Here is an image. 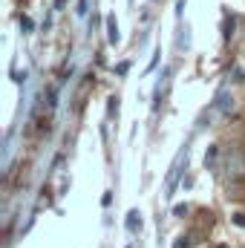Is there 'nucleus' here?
Wrapping results in <instances>:
<instances>
[{"instance_id":"1","label":"nucleus","mask_w":245,"mask_h":248,"mask_svg":"<svg viewBox=\"0 0 245 248\" xmlns=\"http://www.w3.org/2000/svg\"><path fill=\"white\" fill-rule=\"evenodd\" d=\"M184 162H187V144H184V150L179 153V159L173 162V168H170V173H168V196H173V190H176V182H179V176H182Z\"/></svg>"},{"instance_id":"2","label":"nucleus","mask_w":245,"mask_h":248,"mask_svg":"<svg viewBox=\"0 0 245 248\" xmlns=\"http://www.w3.org/2000/svg\"><path fill=\"white\" fill-rule=\"evenodd\" d=\"M216 110H219L222 116H228V113L234 110V95H231L228 90H219V93H216Z\"/></svg>"},{"instance_id":"3","label":"nucleus","mask_w":245,"mask_h":248,"mask_svg":"<svg viewBox=\"0 0 245 248\" xmlns=\"http://www.w3.org/2000/svg\"><path fill=\"white\" fill-rule=\"evenodd\" d=\"M107 41H110V46H116V44L122 41L119 23H116V15H107Z\"/></svg>"},{"instance_id":"4","label":"nucleus","mask_w":245,"mask_h":248,"mask_svg":"<svg viewBox=\"0 0 245 248\" xmlns=\"http://www.w3.org/2000/svg\"><path fill=\"white\" fill-rule=\"evenodd\" d=\"M124 228H127L130 234H138V231H141V214H138V211H130L127 219H124Z\"/></svg>"},{"instance_id":"5","label":"nucleus","mask_w":245,"mask_h":248,"mask_svg":"<svg viewBox=\"0 0 245 248\" xmlns=\"http://www.w3.org/2000/svg\"><path fill=\"white\" fill-rule=\"evenodd\" d=\"M234 29H237V17L234 15H225V41L234 38Z\"/></svg>"},{"instance_id":"6","label":"nucleus","mask_w":245,"mask_h":248,"mask_svg":"<svg viewBox=\"0 0 245 248\" xmlns=\"http://www.w3.org/2000/svg\"><path fill=\"white\" fill-rule=\"evenodd\" d=\"M20 29H23V35H29V32L35 29V23H32V17H26V15H23V17H20Z\"/></svg>"},{"instance_id":"7","label":"nucleus","mask_w":245,"mask_h":248,"mask_svg":"<svg viewBox=\"0 0 245 248\" xmlns=\"http://www.w3.org/2000/svg\"><path fill=\"white\" fill-rule=\"evenodd\" d=\"M173 248H190V237H179V240L173 243Z\"/></svg>"},{"instance_id":"8","label":"nucleus","mask_w":245,"mask_h":248,"mask_svg":"<svg viewBox=\"0 0 245 248\" xmlns=\"http://www.w3.org/2000/svg\"><path fill=\"white\" fill-rule=\"evenodd\" d=\"M187 214V205H173V217H184Z\"/></svg>"},{"instance_id":"9","label":"nucleus","mask_w":245,"mask_h":248,"mask_svg":"<svg viewBox=\"0 0 245 248\" xmlns=\"http://www.w3.org/2000/svg\"><path fill=\"white\" fill-rule=\"evenodd\" d=\"M127 69H130V61H122L119 66H116V72H119V75H127Z\"/></svg>"},{"instance_id":"10","label":"nucleus","mask_w":245,"mask_h":248,"mask_svg":"<svg viewBox=\"0 0 245 248\" xmlns=\"http://www.w3.org/2000/svg\"><path fill=\"white\" fill-rule=\"evenodd\" d=\"M75 12L84 17V15H87V0H78V9H75Z\"/></svg>"},{"instance_id":"11","label":"nucleus","mask_w":245,"mask_h":248,"mask_svg":"<svg viewBox=\"0 0 245 248\" xmlns=\"http://www.w3.org/2000/svg\"><path fill=\"white\" fill-rule=\"evenodd\" d=\"M234 81H245V69H234Z\"/></svg>"},{"instance_id":"12","label":"nucleus","mask_w":245,"mask_h":248,"mask_svg":"<svg viewBox=\"0 0 245 248\" xmlns=\"http://www.w3.org/2000/svg\"><path fill=\"white\" fill-rule=\"evenodd\" d=\"M110 202H113V193H104V196H101V205H104V208H107V205H110Z\"/></svg>"},{"instance_id":"13","label":"nucleus","mask_w":245,"mask_h":248,"mask_svg":"<svg viewBox=\"0 0 245 248\" xmlns=\"http://www.w3.org/2000/svg\"><path fill=\"white\" fill-rule=\"evenodd\" d=\"M127 248H130V246H127Z\"/></svg>"}]
</instances>
